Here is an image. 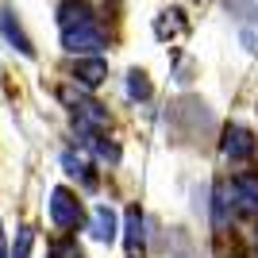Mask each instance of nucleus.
Returning a JSON list of instances; mask_svg holds the SVG:
<instances>
[{"instance_id": "9b49d317", "label": "nucleus", "mask_w": 258, "mask_h": 258, "mask_svg": "<svg viewBox=\"0 0 258 258\" xmlns=\"http://www.w3.org/2000/svg\"><path fill=\"white\" fill-rule=\"evenodd\" d=\"M46 258H85V254L77 247V239H58V243L46 250Z\"/></svg>"}, {"instance_id": "2eb2a0df", "label": "nucleus", "mask_w": 258, "mask_h": 258, "mask_svg": "<svg viewBox=\"0 0 258 258\" xmlns=\"http://www.w3.org/2000/svg\"><path fill=\"white\" fill-rule=\"evenodd\" d=\"M62 166H66V173H74V177H85V170H89L85 158H77V154H70V151L62 154Z\"/></svg>"}, {"instance_id": "f8f14e48", "label": "nucleus", "mask_w": 258, "mask_h": 258, "mask_svg": "<svg viewBox=\"0 0 258 258\" xmlns=\"http://www.w3.org/2000/svg\"><path fill=\"white\" fill-rule=\"evenodd\" d=\"M224 4L235 20H254L258 16V0H224Z\"/></svg>"}, {"instance_id": "ddd939ff", "label": "nucleus", "mask_w": 258, "mask_h": 258, "mask_svg": "<svg viewBox=\"0 0 258 258\" xmlns=\"http://www.w3.org/2000/svg\"><path fill=\"white\" fill-rule=\"evenodd\" d=\"M31 243H35V231L31 227H20V235H16V243H12V258H27L31 254Z\"/></svg>"}, {"instance_id": "f257e3e1", "label": "nucleus", "mask_w": 258, "mask_h": 258, "mask_svg": "<svg viewBox=\"0 0 258 258\" xmlns=\"http://www.w3.org/2000/svg\"><path fill=\"white\" fill-rule=\"evenodd\" d=\"M58 31H62V46L70 54H77V58L97 54L108 43L104 27L93 16V8L81 4V0H62V8H58Z\"/></svg>"}, {"instance_id": "6e6552de", "label": "nucleus", "mask_w": 258, "mask_h": 258, "mask_svg": "<svg viewBox=\"0 0 258 258\" xmlns=\"http://www.w3.org/2000/svg\"><path fill=\"white\" fill-rule=\"evenodd\" d=\"M89 235L97 239V243H112V239H116V212H112L108 205H97V208H93Z\"/></svg>"}, {"instance_id": "39448f33", "label": "nucleus", "mask_w": 258, "mask_h": 258, "mask_svg": "<svg viewBox=\"0 0 258 258\" xmlns=\"http://www.w3.org/2000/svg\"><path fill=\"white\" fill-rule=\"evenodd\" d=\"M231 197H235V208L247 216H258V173H239L231 181Z\"/></svg>"}, {"instance_id": "1a4fd4ad", "label": "nucleus", "mask_w": 258, "mask_h": 258, "mask_svg": "<svg viewBox=\"0 0 258 258\" xmlns=\"http://www.w3.org/2000/svg\"><path fill=\"white\" fill-rule=\"evenodd\" d=\"M127 97L131 100H151V81L143 70H131L127 74Z\"/></svg>"}, {"instance_id": "f3484780", "label": "nucleus", "mask_w": 258, "mask_h": 258, "mask_svg": "<svg viewBox=\"0 0 258 258\" xmlns=\"http://www.w3.org/2000/svg\"><path fill=\"white\" fill-rule=\"evenodd\" d=\"M0 258H8V254H4V239H0Z\"/></svg>"}, {"instance_id": "7ed1b4c3", "label": "nucleus", "mask_w": 258, "mask_h": 258, "mask_svg": "<svg viewBox=\"0 0 258 258\" xmlns=\"http://www.w3.org/2000/svg\"><path fill=\"white\" fill-rule=\"evenodd\" d=\"M220 151L231 162H247V158H254V135H250L247 127L231 123V127L224 131V139H220Z\"/></svg>"}, {"instance_id": "9d476101", "label": "nucleus", "mask_w": 258, "mask_h": 258, "mask_svg": "<svg viewBox=\"0 0 258 258\" xmlns=\"http://www.w3.org/2000/svg\"><path fill=\"white\" fill-rule=\"evenodd\" d=\"M154 31L166 39V35H181L185 31V20H181V12H166L158 23H154Z\"/></svg>"}, {"instance_id": "f03ea898", "label": "nucleus", "mask_w": 258, "mask_h": 258, "mask_svg": "<svg viewBox=\"0 0 258 258\" xmlns=\"http://www.w3.org/2000/svg\"><path fill=\"white\" fill-rule=\"evenodd\" d=\"M46 208H50V220L62 227V231H74V227L81 224V201H77L70 189H62V185L50 189V205Z\"/></svg>"}, {"instance_id": "dca6fc26", "label": "nucleus", "mask_w": 258, "mask_h": 258, "mask_svg": "<svg viewBox=\"0 0 258 258\" xmlns=\"http://www.w3.org/2000/svg\"><path fill=\"white\" fill-rule=\"evenodd\" d=\"M173 258H193V247H189L185 239H177V254H173Z\"/></svg>"}, {"instance_id": "20e7f679", "label": "nucleus", "mask_w": 258, "mask_h": 258, "mask_svg": "<svg viewBox=\"0 0 258 258\" xmlns=\"http://www.w3.org/2000/svg\"><path fill=\"white\" fill-rule=\"evenodd\" d=\"M0 35H4L8 46H16L23 58H35V46H31V39H27L23 23L16 20V12H12V8H0Z\"/></svg>"}, {"instance_id": "4468645a", "label": "nucleus", "mask_w": 258, "mask_h": 258, "mask_svg": "<svg viewBox=\"0 0 258 258\" xmlns=\"http://www.w3.org/2000/svg\"><path fill=\"white\" fill-rule=\"evenodd\" d=\"M89 143L97 147V158L100 162H108V166H116V162H119V147H116V143H100V139H89Z\"/></svg>"}, {"instance_id": "423d86ee", "label": "nucleus", "mask_w": 258, "mask_h": 258, "mask_svg": "<svg viewBox=\"0 0 258 258\" xmlns=\"http://www.w3.org/2000/svg\"><path fill=\"white\" fill-rule=\"evenodd\" d=\"M104 77H108V62L100 58V54H85V58H77V66H74V81H77V85L97 89Z\"/></svg>"}, {"instance_id": "0eeeda50", "label": "nucleus", "mask_w": 258, "mask_h": 258, "mask_svg": "<svg viewBox=\"0 0 258 258\" xmlns=\"http://www.w3.org/2000/svg\"><path fill=\"white\" fill-rule=\"evenodd\" d=\"M143 212L139 208H127V216H123V231H127V258H143V250H147V231H143Z\"/></svg>"}]
</instances>
